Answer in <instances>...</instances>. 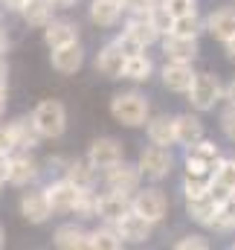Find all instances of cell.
<instances>
[{
    "label": "cell",
    "mask_w": 235,
    "mask_h": 250,
    "mask_svg": "<svg viewBox=\"0 0 235 250\" xmlns=\"http://www.w3.org/2000/svg\"><path fill=\"white\" fill-rule=\"evenodd\" d=\"M148 99L137 90L131 93H117L111 99V114L119 125H128V128H139V125L148 123Z\"/></svg>",
    "instance_id": "6da1fadb"
},
{
    "label": "cell",
    "mask_w": 235,
    "mask_h": 250,
    "mask_svg": "<svg viewBox=\"0 0 235 250\" xmlns=\"http://www.w3.org/2000/svg\"><path fill=\"white\" fill-rule=\"evenodd\" d=\"M32 123L38 125V131L44 137H61L67 128V111L59 99H44L35 111H32Z\"/></svg>",
    "instance_id": "7a4b0ae2"
},
{
    "label": "cell",
    "mask_w": 235,
    "mask_h": 250,
    "mask_svg": "<svg viewBox=\"0 0 235 250\" xmlns=\"http://www.w3.org/2000/svg\"><path fill=\"white\" fill-rule=\"evenodd\" d=\"M221 93H224V87H221L218 76H212V73H197L195 82H192V87H189V102H192L197 111H209V108H215V102L221 99Z\"/></svg>",
    "instance_id": "3957f363"
},
{
    "label": "cell",
    "mask_w": 235,
    "mask_h": 250,
    "mask_svg": "<svg viewBox=\"0 0 235 250\" xmlns=\"http://www.w3.org/2000/svg\"><path fill=\"white\" fill-rule=\"evenodd\" d=\"M218 146L215 143H195V146H189V157H186V169H189V175H197V178H203L209 169L215 172V166H218Z\"/></svg>",
    "instance_id": "277c9868"
},
{
    "label": "cell",
    "mask_w": 235,
    "mask_h": 250,
    "mask_svg": "<svg viewBox=\"0 0 235 250\" xmlns=\"http://www.w3.org/2000/svg\"><path fill=\"white\" fill-rule=\"evenodd\" d=\"M87 160L96 166V169H111V166H117L122 163V143L114 140V137H99V140H93L90 143V151H87Z\"/></svg>",
    "instance_id": "5b68a950"
},
{
    "label": "cell",
    "mask_w": 235,
    "mask_h": 250,
    "mask_svg": "<svg viewBox=\"0 0 235 250\" xmlns=\"http://www.w3.org/2000/svg\"><path fill=\"white\" fill-rule=\"evenodd\" d=\"M44 192H47V198H50V204H53L56 212H73L76 204L81 201V195H84L87 189H78L70 178H67V181H59V184H50Z\"/></svg>",
    "instance_id": "8992f818"
},
{
    "label": "cell",
    "mask_w": 235,
    "mask_h": 250,
    "mask_svg": "<svg viewBox=\"0 0 235 250\" xmlns=\"http://www.w3.org/2000/svg\"><path fill=\"white\" fill-rule=\"evenodd\" d=\"M139 169H142L148 178H166L169 169H172V151H169V146L151 143V146L139 154Z\"/></svg>",
    "instance_id": "52a82bcc"
},
{
    "label": "cell",
    "mask_w": 235,
    "mask_h": 250,
    "mask_svg": "<svg viewBox=\"0 0 235 250\" xmlns=\"http://www.w3.org/2000/svg\"><path fill=\"white\" fill-rule=\"evenodd\" d=\"M151 227H154V221H148V218L139 215L137 209L125 212V215L117 221V230L122 233V239H125V242H137V245L151 239Z\"/></svg>",
    "instance_id": "ba28073f"
},
{
    "label": "cell",
    "mask_w": 235,
    "mask_h": 250,
    "mask_svg": "<svg viewBox=\"0 0 235 250\" xmlns=\"http://www.w3.org/2000/svg\"><path fill=\"white\" fill-rule=\"evenodd\" d=\"M134 209V201H128V192H119V189H111L108 195L96 198V215L105 218V221H119L125 212Z\"/></svg>",
    "instance_id": "9c48e42d"
},
{
    "label": "cell",
    "mask_w": 235,
    "mask_h": 250,
    "mask_svg": "<svg viewBox=\"0 0 235 250\" xmlns=\"http://www.w3.org/2000/svg\"><path fill=\"white\" fill-rule=\"evenodd\" d=\"M134 209L139 212V215H145L148 221H163L166 218V209H169V204H166V195L160 192V189H145V192H139L137 198H134Z\"/></svg>",
    "instance_id": "30bf717a"
},
{
    "label": "cell",
    "mask_w": 235,
    "mask_h": 250,
    "mask_svg": "<svg viewBox=\"0 0 235 250\" xmlns=\"http://www.w3.org/2000/svg\"><path fill=\"white\" fill-rule=\"evenodd\" d=\"M163 50L172 62H195L197 59V38L192 35H177V32H169L163 38Z\"/></svg>",
    "instance_id": "8fae6325"
},
{
    "label": "cell",
    "mask_w": 235,
    "mask_h": 250,
    "mask_svg": "<svg viewBox=\"0 0 235 250\" xmlns=\"http://www.w3.org/2000/svg\"><path fill=\"white\" fill-rule=\"evenodd\" d=\"M20 212H23L26 221H32V224H44L56 209H53L47 192H29V195L20 198Z\"/></svg>",
    "instance_id": "7c38bea8"
},
{
    "label": "cell",
    "mask_w": 235,
    "mask_h": 250,
    "mask_svg": "<svg viewBox=\"0 0 235 250\" xmlns=\"http://www.w3.org/2000/svg\"><path fill=\"white\" fill-rule=\"evenodd\" d=\"M125 62H128V56L122 53V47L114 41V44H108V47L99 50V56H96V70H99L102 76H108V79H119V76L125 73Z\"/></svg>",
    "instance_id": "4fadbf2b"
},
{
    "label": "cell",
    "mask_w": 235,
    "mask_h": 250,
    "mask_svg": "<svg viewBox=\"0 0 235 250\" xmlns=\"http://www.w3.org/2000/svg\"><path fill=\"white\" fill-rule=\"evenodd\" d=\"M192 82H195V73H192L189 62H172L169 59V64L163 67V84L175 93H183V90L189 93Z\"/></svg>",
    "instance_id": "5bb4252c"
},
{
    "label": "cell",
    "mask_w": 235,
    "mask_h": 250,
    "mask_svg": "<svg viewBox=\"0 0 235 250\" xmlns=\"http://www.w3.org/2000/svg\"><path fill=\"white\" fill-rule=\"evenodd\" d=\"M81 64H84V53H81L78 41L53 50V70H59V73H64V76H73Z\"/></svg>",
    "instance_id": "9a60e30c"
},
{
    "label": "cell",
    "mask_w": 235,
    "mask_h": 250,
    "mask_svg": "<svg viewBox=\"0 0 235 250\" xmlns=\"http://www.w3.org/2000/svg\"><path fill=\"white\" fill-rule=\"evenodd\" d=\"M139 175L142 169L139 166H128V163H117L108 169V187L119 189V192H134L139 187Z\"/></svg>",
    "instance_id": "2e32d148"
},
{
    "label": "cell",
    "mask_w": 235,
    "mask_h": 250,
    "mask_svg": "<svg viewBox=\"0 0 235 250\" xmlns=\"http://www.w3.org/2000/svg\"><path fill=\"white\" fill-rule=\"evenodd\" d=\"M206 29H209V35L215 41H224V44L230 38H235V9H218V12H212L209 21H206Z\"/></svg>",
    "instance_id": "e0dca14e"
},
{
    "label": "cell",
    "mask_w": 235,
    "mask_h": 250,
    "mask_svg": "<svg viewBox=\"0 0 235 250\" xmlns=\"http://www.w3.org/2000/svg\"><path fill=\"white\" fill-rule=\"evenodd\" d=\"M44 41L56 50V47H64V44H73L78 41V26L70 23V21H53L44 26Z\"/></svg>",
    "instance_id": "ac0fdd59"
},
{
    "label": "cell",
    "mask_w": 235,
    "mask_h": 250,
    "mask_svg": "<svg viewBox=\"0 0 235 250\" xmlns=\"http://www.w3.org/2000/svg\"><path fill=\"white\" fill-rule=\"evenodd\" d=\"M125 32H131L137 41H142L145 47L148 44H154L157 38H160V29L151 23V18H148V12H134V18L128 21V26H125Z\"/></svg>",
    "instance_id": "d6986e66"
},
{
    "label": "cell",
    "mask_w": 235,
    "mask_h": 250,
    "mask_svg": "<svg viewBox=\"0 0 235 250\" xmlns=\"http://www.w3.org/2000/svg\"><path fill=\"white\" fill-rule=\"evenodd\" d=\"M122 0H93L90 3V21L96 26H114L122 15Z\"/></svg>",
    "instance_id": "ffe728a7"
},
{
    "label": "cell",
    "mask_w": 235,
    "mask_h": 250,
    "mask_svg": "<svg viewBox=\"0 0 235 250\" xmlns=\"http://www.w3.org/2000/svg\"><path fill=\"white\" fill-rule=\"evenodd\" d=\"M189 215H192L195 221H200V224L215 227V218H218V201H215L209 192L200 195V198H192V201H189Z\"/></svg>",
    "instance_id": "44dd1931"
},
{
    "label": "cell",
    "mask_w": 235,
    "mask_h": 250,
    "mask_svg": "<svg viewBox=\"0 0 235 250\" xmlns=\"http://www.w3.org/2000/svg\"><path fill=\"white\" fill-rule=\"evenodd\" d=\"M175 128H177V143L186 146V148L203 140V125H200L197 117H189V114L175 117Z\"/></svg>",
    "instance_id": "7402d4cb"
},
{
    "label": "cell",
    "mask_w": 235,
    "mask_h": 250,
    "mask_svg": "<svg viewBox=\"0 0 235 250\" xmlns=\"http://www.w3.org/2000/svg\"><path fill=\"white\" fill-rule=\"evenodd\" d=\"M53 3L56 0H29L20 15L29 26H47L53 23Z\"/></svg>",
    "instance_id": "603a6c76"
},
{
    "label": "cell",
    "mask_w": 235,
    "mask_h": 250,
    "mask_svg": "<svg viewBox=\"0 0 235 250\" xmlns=\"http://www.w3.org/2000/svg\"><path fill=\"white\" fill-rule=\"evenodd\" d=\"M53 245L61 250H78V248H87V233L81 230V227H76V224H64L56 230V236H53Z\"/></svg>",
    "instance_id": "cb8c5ba5"
},
{
    "label": "cell",
    "mask_w": 235,
    "mask_h": 250,
    "mask_svg": "<svg viewBox=\"0 0 235 250\" xmlns=\"http://www.w3.org/2000/svg\"><path fill=\"white\" fill-rule=\"evenodd\" d=\"M148 140L157 143V146H172V143H177L175 120H169V117H154V120H148Z\"/></svg>",
    "instance_id": "d4e9b609"
},
{
    "label": "cell",
    "mask_w": 235,
    "mask_h": 250,
    "mask_svg": "<svg viewBox=\"0 0 235 250\" xmlns=\"http://www.w3.org/2000/svg\"><path fill=\"white\" fill-rule=\"evenodd\" d=\"M67 178L76 184L78 189H93V184H96V166L90 163V160H73L70 163V169H67Z\"/></svg>",
    "instance_id": "484cf974"
},
{
    "label": "cell",
    "mask_w": 235,
    "mask_h": 250,
    "mask_svg": "<svg viewBox=\"0 0 235 250\" xmlns=\"http://www.w3.org/2000/svg\"><path fill=\"white\" fill-rule=\"evenodd\" d=\"M12 131H15L18 148H35V146H38V140L44 137L32 120H15V123H12Z\"/></svg>",
    "instance_id": "4316f807"
},
{
    "label": "cell",
    "mask_w": 235,
    "mask_h": 250,
    "mask_svg": "<svg viewBox=\"0 0 235 250\" xmlns=\"http://www.w3.org/2000/svg\"><path fill=\"white\" fill-rule=\"evenodd\" d=\"M35 175H38L35 160H32V157H18V160H12L9 184H12V187H26L29 181H35Z\"/></svg>",
    "instance_id": "83f0119b"
},
{
    "label": "cell",
    "mask_w": 235,
    "mask_h": 250,
    "mask_svg": "<svg viewBox=\"0 0 235 250\" xmlns=\"http://www.w3.org/2000/svg\"><path fill=\"white\" fill-rule=\"evenodd\" d=\"M151 59L148 56H128V62H125V73H122V79H131V82H145L148 76H151Z\"/></svg>",
    "instance_id": "f1b7e54d"
},
{
    "label": "cell",
    "mask_w": 235,
    "mask_h": 250,
    "mask_svg": "<svg viewBox=\"0 0 235 250\" xmlns=\"http://www.w3.org/2000/svg\"><path fill=\"white\" fill-rule=\"evenodd\" d=\"M122 242H125L122 233H119V230H108V227L87 236V248H93V250H119Z\"/></svg>",
    "instance_id": "f546056e"
},
{
    "label": "cell",
    "mask_w": 235,
    "mask_h": 250,
    "mask_svg": "<svg viewBox=\"0 0 235 250\" xmlns=\"http://www.w3.org/2000/svg\"><path fill=\"white\" fill-rule=\"evenodd\" d=\"M148 18H151V23L160 29V35H169L172 29H175V15L160 3V6H151L148 9Z\"/></svg>",
    "instance_id": "4dcf8cb0"
},
{
    "label": "cell",
    "mask_w": 235,
    "mask_h": 250,
    "mask_svg": "<svg viewBox=\"0 0 235 250\" xmlns=\"http://www.w3.org/2000/svg\"><path fill=\"white\" fill-rule=\"evenodd\" d=\"M215 227L227 230V227H235V192L230 198H224L218 204V218H215Z\"/></svg>",
    "instance_id": "1f68e13d"
},
{
    "label": "cell",
    "mask_w": 235,
    "mask_h": 250,
    "mask_svg": "<svg viewBox=\"0 0 235 250\" xmlns=\"http://www.w3.org/2000/svg\"><path fill=\"white\" fill-rule=\"evenodd\" d=\"M212 181H218V184H224L227 189L235 192V160H218Z\"/></svg>",
    "instance_id": "d6a6232c"
},
{
    "label": "cell",
    "mask_w": 235,
    "mask_h": 250,
    "mask_svg": "<svg viewBox=\"0 0 235 250\" xmlns=\"http://www.w3.org/2000/svg\"><path fill=\"white\" fill-rule=\"evenodd\" d=\"M177 35H192V38H197V32H200V23H197V15H186V18H175V29Z\"/></svg>",
    "instance_id": "836d02e7"
},
{
    "label": "cell",
    "mask_w": 235,
    "mask_h": 250,
    "mask_svg": "<svg viewBox=\"0 0 235 250\" xmlns=\"http://www.w3.org/2000/svg\"><path fill=\"white\" fill-rule=\"evenodd\" d=\"M163 6L175 15V18H186V15H195L197 3L195 0H163Z\"/></svg>",
    "instance_id": "e575fe53"
},
{
    "label": "cell",
    "mask_w": 235,
    "mask_h": 250,
    "mask_svg": "<svg viewBox=\"0 0 235 250\" xmlns=\"http://www.w3.org/2000/svg\"><path fill=\"white\" fill-rule=\"evenodd\" d=\"M117 44L122 47V53H125V56H139V53H145V44H142V41H137L131 32H122V35L117 38Z\"/></svg>",
    "instance_id": "d590c367"
},
{
    "label": "cell",
    "mask_w": 235,
    "mask_h": 250,
    "mask_svg": "<svg viewBox=\"0 0 235 250\" xmlns=\"http://www.w3.org/2000/svg\"><path fill=\"white\" fill-rule=\"evenodd\" d=\"M73 212H76L78 218H93V215H96V198H93L90 192H84V195H81V201L76 204V209H73Z\"/></svg>",
    "instance_id": "8d00e7d4"
},
{
    "label": "cell",
    "mask_w": 235,
    "mask_h": 250,
    "mask_svg": "<svg viewBox=\"0 0 235 250\" xmlns=\"http://www.w3.org/2000/svg\"><path fill=\"white\" fill-rule=\"evenodd\" d=\"M12 148H18L15 131H12V125H0V151H12Z\"/></svg>",
    "instance_id": "74e56055"
},
{
    "label": "cell",
    "mask_w": 235,
    "mask_h": 250,
    "mask_svg": "<svg viewBox=\"0 0 235 250\" xmlns=\"http://www.w3.org/2000/svg\"><path fill=\"white\" fill-rule=\"evenodd\" d=\"M177 250H206V239H200V236H186V239H180L175 245Z\"/></svg>",
    "instance_id": "f35d334b"
},
{
    "label": "cell",
    "mask_w": 235,
    "mask_h": 250,
    "mask_svg": "<svg viewBox=\"0 0 235 250\" xmlns=\"http://www.w3.org/2000/svg\"><path fill=\"white\" fill-rule=\"evenodd\" d=\"M122 6L128 12H148L154 6V0H122Z\"/></svg>",
    "instance_id": "ab89813d"
},
{
    "label": "cell",
    "mask_w": 235,
    "mask_h": 250,
    "mask_svg": "<svg viewBox=\"0 0 235 250\" xmlns=\"http://www.w3.org/2000/svg\"><path fill=\"white\" fill-rule=\"evenodd\" d=\"M221 125H224V131H227V137L235 143V108H230L227 114H224V120H221Z\"/></svg>",
    "instance_id": "60d3db41"
},
{
    "label": "cell",
    "mask_w": 235,
    "mask_h": 250,
    "mask_svg": "<svg viewBox=\"0 0 235 250\" xmlns=\"http://www.w3.org/2000/svg\"><path fill=\"white\" fill-rule=\"evenodd\" d=\"M9 175H12V157L9 151H0V181H9Z\"/></svg>",
    "instance_id": "b9f144b4"
},
{
    "label": "cell",
    "mask_w": 235,
    "mask_h": 250,
    "mask_svg": "<svg viewBox=\"0 0 235 250\" xmlns=\"http://www.w3.org/2000/svg\"><path fill=\"white\" fill-rule=\"evenodd\" d=\"M0 3H3L9 12H23V6H26L29 0H0Z\"/></svg>",
    "instance_id": "7bdbcfd3"
},
{
    "label": "cell",
    "mask_w": 235,
    "mask_h": 250,
    "mask_svg": "<svg viewBox=\"0 0 235 250\" xmlns=\"http://www.w3.org/2000/svg\"><path fill=\"white\" fill-rule=\"evenodd\" d=\"M224 96H227V102H230V108H235V82H233V84H227V90H224Z\"/></svg>",
    "instance_id": "ee69618b"
},
{
    "label": "cell",
    "mask_w": 235,
    "mask_h": 250,
    "mask_svg": "<svg viewBox=\"0 0 235 250\" xmlns=\"http://www.w3.org/2000/svg\"><path fill=\"white\" fill-rule=\"evenodd\" d=\"M6 102H9V99H6V84H0V114L6 111Z\"/></svg>",
    "instance_id": "f6af8a7d"
},
{
    "label": "cell",
    "mask_w": 235,
    "mask_h": 250,
    "mask_svg": "<svg viewBox=\"0 0 235 250\" xmlns=\"http://www.w3.org/2000/svg\"><path fill=\"white\" fill-rule=\"evenodd\" d=\"M6 50H9V38H6V35H3V32H0V56H3V53H6Z\"/></svg>",
    "instance_id": "bcb514c9"
},
{
    "label": "cell",
    "mask_w": 235,
    "mask_h": 250,
    "mask_svg": "<svg viewBox=\"0 0 235 250\" xmlns=\"http://www.w3.org/2000/svg\"><path fill=\"white\" fill-rule=\"evenodd\" d=\"M227 53H230V59L235 62V38H230V41H227Z\"/></svg>",
    "instance_id": "7dc6e473"
},
{
    "label": "cell",
    "mask_w": 235,
    "mask_h": 250,
    "mask_svg": "<svg viewBox=\"0 0 235 250\" xmlns=\"http://www.w3.org/2000/svg\"><path fill=\"white\" fill-rule=\"evenodd\" d=\"M0 84H6V64L0 62Z\"/></svg>",
    "instance_id": "c3c4849f"
},
{
    "label": "cell",
    "mask_w": 235,
    "mask_h": 250,
    "mask_svg": "<svg viewBox=\"0 0 235 250\" xmlns=\"http://www.w3.org/2000/svg\"><path fill=\"white\" fill-rule=\"evenodd\" d=\"M56 3H59V6H73L76 0H56Z\"/></svg>",
    "instance_id": "681fc988"
},
{
    "label": "cell",
    "mask_w": 235,
    "mask_h": 250,
    "mask_svg": "<svg viewBox=\"0 0 235 250\" xmlns=\"http://www.w3.org/2000/svg\"><path fill=\"white\" fill-rule=\"evenodd\" d=\"M3 242H6V236H3V227H0V248H3Z\"/></svg>",
    "instance_id": "f907efd6"
},
{
    "label": "cell",
    "mask_w": 235,
    "mask_h": 250,
    "mask_svg": "<svg viewBox=\"0 0 235 250\" xmlns=\"http://www.w3.org/2000/svg\"><path fill=\"white\" fill-rule=\"evenodd\" d=\"M0 184H3V181H0Z\"/></svg>",
    "instance_id": "816d5d0a"
}]
</instances>
